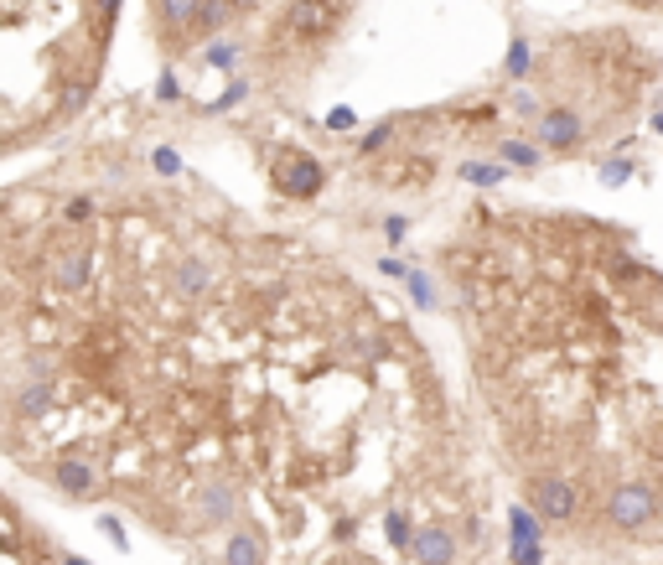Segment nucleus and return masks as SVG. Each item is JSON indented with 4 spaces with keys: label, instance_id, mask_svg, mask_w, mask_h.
I'll list each match as a JSON object with an SVG mask.
<instances>
[{
    "label": "nucleus",
    "instance_id": "f257e3e1",
    "mask_svg": "<svg viewBox=\"0 0 663 565\" xmlns=\"http://www.w3.org/2000/svg\"><path fill=\"white\" fill-rule=\"evenodd\" d=\"M446 270L529 514L585 539H658L663 270L643 244L570 208H477Z\"/></svg>",
    "mask_w": 663,
    "mask_h": 565
},
{
    "label": "nucleus",
    "instance_id": "f03ea898",
    "mask_svg": "<svg viewBox=\"0 0 663 565\" xmlns=\"http://www.w3.org/2000/svg\"><path fill=\"white\" fill-rule=\"evenodd\" d=\"M280 187L291 197H316L322 193V166L311 162V156H291V162L280 166Z\"/></svg>",
    "mask_w": 663,
    "mask_h": 565
},
{
    "label": "nucleus",
    "instance_id": "7ed1b4c3",
    "mask_svg": "<svg viewBox=\"0 0 663 565\" xmlns=\"http://www.w3.org/2000/svg\"><path fill=\"white\" fill-rule=\"evenodd\" d=\"M228 565H264V545H259V534H249V529H239L233 539H228V555H223Z\"/></svg>",
    "mask_w": 663,
    "mask_h": 565
},
{
    "label": "nucleus",
    "instance_id": "20e7f679",
    "mask_svg": "<svg viewBox=\"0 0 663 565\" xmlns=\"http://www.w3.org/2000/svg\"><path fill=\"white\" fill-rule=\"evenodd\" d=\"M57 483H63L67 493H78V498H88V487H94V472L83 467V462H63V467H57Z\"/></svg>",
    "mask_w": 663,
    "mask_h": 565
},
{
    "label": "nucleus",
    "instance_id": "39448f33",
    "mask_svg": "<svg viewBox=\"0 0 663 565\" xmlns=\"http://www.w3.org/2000/svg\"><path fill=\"white\" fill-rule=\"evenodd\" d=\"M83 275H88V255H83V249H73V255L57 265V286H78Z\"/></svg>",
    "mask_w": 663,
    "mask_h": 565
},
{
    "label": "nucleus",
    "instance_id": "423d86ee",
    "mask_svg": "<svg viewBox=\"0 0 663 565\" xmlns=\"http://www.w3.org/2000/svg\"><path fill=\"white\" fill-rule=\"evenodd\" d=\"M616 5H627V11H643V16H663V0H616Z\"/></svg>",
    "mask_w": 663,
    "mask_h": 565
},
{
    "label": "nucleus",
    "instance_id": "0eeeda50",
    "mask_svg": "<svg viewBox=\"0 0 663 565\" xmlns=\"http://www.w3.org/2000/svg\"><path fill=\"white\" fill-rule=\"evenodd\" d=\"M156 172H166V177H171V172H177V156H171V151H161V156H156Z\"/></svg>",
    "mask_w": 663,
    "mask_h": 565
},
{
    "label": "nucleus",
    "instance_id": "6e6552de",
    "mask_svg": "<svg viewBox=\"0 0 663 565\" xmlns=\"http://www.w3.org/2000/svg\"><path fill=\"white\" fill-rule=\"evenodd\" d=\"M63 565H88V560H83V555H67V560Z\"/></svg>",
    "mask_w": 663,
    "mask_h": 565
}]
</instances>
